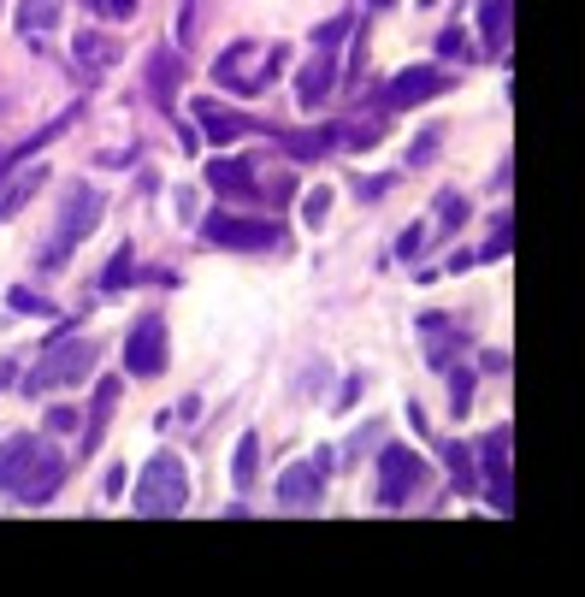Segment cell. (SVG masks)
Masks as SVG:
<instances>
[{"label":"cell","mask_w":585,"mask_h":597,"mask_svg":"<svg viewBox=\"0 0 585 597\" xmlns=\"http://www.w3.org/2000/svg\"><path fill=\"white\" fill-rule=\"evenodd\" d=\"M95 361H101V349L89 343V337H54V343H42V361L24 373V397H48V391H60V385H77L83 373H95Z\"/></svg>","instance_id":"cell-1"},{"label":"cell","mask_w":585,"mask_h":597,"mask_svg":"<svg viewBox=\"0 0 585 597\" xmlns=\"http://www.w3.org/2000/svg\"><path fill=\"white\" fill-rule=\"evenodd\" d=\"M130 503H136V515H148V521H160V515H178L184 503H190V473L178 456H154V462L136 473V491H130Z\"/></svg>","instance_id":"cell-2"},{"label":"cell","mask_w":585,"mask_h":597,"mask_svg":"<svg viewBox=\"0 0 585 597\" xmlns=\"http://www.w3.org/2000/svg\"><path fill=\"white\" fill-rule=\"evenodd\" d=\"M166 349H172L166 320H160V314H142V320L125 332V373L130 379H154V373H166Z\"/></svg>","instance_id":"cell-3"},{"label":"cell","mask_w":585,"mask_h":597,"mask_svg":"<svg viewBox=\"0 0 585 597\" xmlns=\"http://www.w3.org/2000/svg\"><path fill=\"white\" fill-rule=\"evenodd\" d=\"M420 485H426V462H420L408 444H390L385 456H379V503H385V509H402Z\"/></svg>","instance_id":"cell-4"},{"label":"cell","mask_w":585,"mask_h":597,"mask_svg":"<svg viewBox=\"0 0 585 597\" xmlns=\"http://www.w3.org/2000/svg\"><path fill=\"white\" fill-rule=\"evenodd\" d=\"M201 237L219 243V249H272V243H278V225L243 219V213H213V219H201Z\"/></svg>","instance_id":"cell-5"},{"label":"cell","mask_w":585,"mask_h":597,"mask_svg":"<svg viewBox=\"0 0 585 597\" xmlns=\"http://www.w3.org/2000/svg\"><path fill=\"white\" fill-rule=\"evenodd\" d=\"M48 456H54V444H48V438H36V432L6 438V444H0V491H6V497H18V485L48 462Z\"/></svg>","instance_id":"cell-6"},{"label":"cell","mask_w":585,"mask_h":597,"mask_svg":"<svg viewBox=\"0 0 585 597\" xmlns=\"http://www.w3.org/2000/svg\"><path fill=\"white\" fill-rule=\"evenodd\" d=\"M450 89V71L444 66H408V71H396L390 77V89H385V107L396 113H408V107H420V101H432V95H444Z\"/></svg>","instance_id":"cell-7"},{"label":"cell","mask_w":585,"mask_h":597,"mask_svg":"<svg viewBox=\"0 0 585 597\" xmlns=\"http://www.w3.org/2000/svg\"><path fill=\"white\" fill-rule=\"evenodd\" d=\"M71 60H77V71H83V83H101L107 71L119 66V36L77 30V36H71Z\"/></svg>","instance_id":"cell-8"},{"label":"cell","mask_w":585,"mask_h":597,"mask_svg":"<svg viewBox=\"0 0 585 597\" xmlns=\"http://www.w3.org/2000/svg\"><path fill=\"white\" fill-rule=\"evenodd\" d=\"M113 408H119V373H107V379L95 385L89 420H83V444H77V462H89V456L107 444V420H113Z\"/></svg>","instance_id":"cell-9"},{"label":"cell","mask_w":585,"mask_h":597,"mask_svg":"<svg viewBox=\"0 0 585 597\" xmlns=\"http://www.w3.org/2000/svg\"><path fill=\"white\" fill-rule=\"evenodd\" d=\"M101 213H107L101 190H89V184H71V196H65V213H60V237H65V243H83V237L101 225Z\"/></svg>","instance_id":"cell-10"},{"label":"cell","mask_w":585,"mask_h":597,"mask_svg":"<svg viewBox=\"0 0 585 597\" xmlns=\"http://www.w3.org/2000/svg\"><path fill=\"white\" fill-rule=\"evenodd\" d=\"M42 184H48V166H42V160H30V166H24V160H12V166L0 172V219H12L24 201L42 190Z\"/></svg>","instance_id":"cell-11"},{"label":"cell","mask_w":585,"mask_h":597,"mask_svg":"<svg viewBox=\"0 0 585 597\" xmlns=\"http://www.w3.org/2000/svg\"><path fill=\"white\" fill-rule=\"evenodd\" d=\"M195 125H201V136L213 142V148H225V142H237V136H249V119L243 113H231V107H219L213 95H201V101H190Z\"/></svg>","instance_id":"cell-12"},{"label":"cell","mask_w":585,"mask_h":597,"mask_svg":"<svg viewBox=\"0 0 585 597\" xmlns=\"http://www.w3.org/2000/svg\"><path fill=\"white\" fill-rule=\"evenodd\" d=\"M320 491H325V473L314 462H296V467L278 473V503H284V509H314Z\"/></svg>","instance_id":"cell-13"},{"label":"cell","mask_w":585,"mask_h":597,"mask_svg":"<svg viewBox=\"0 0 585 597\" xmlns=\"http://www.w3.org/2000/svg\"><path fill=\"white\" fill-rule=\"evenodd\" d=\"M178 89H184V48H154L148 54V95L160 107H172Z\"/></svg>","instance_id":"cell-14"},{"label":"cell","mask_w":585,"mask_h":597,"mask_svg":"<svg viewBox=\"0 0 585 597\" xmlns=\"http://www.w3.org/2000/svg\"><path fill=\"white\" fill-rule=\"evenodd\" d=\"M65 473H71V462L54 450L48 462H42L30 479H24V485H18V497H12V503H24V509H42V503H54V491L65 485Z\"/></svg>","instance_id":"cell-15"},{"label":"cell","mask_w":585,"mask_h":597,"mask_svg":"<svg viewBox=\"0 0 585 597\" xmlns=\"http://www.w3.org/2000/svg\"><path fill=\"white\" fill-rule=\"evenodd\" d=\"M249 60H255V42H231V48L219 54L213 77H219L225 89H237V95H260V77H255V71H243Z\"/></svg>","instance_id":"cell-16"},{"label":"cell","mask_w":585,"mask_h":597,"mask_svg":"<svg viewBox=\"0 0 585 597\" xmlns=\"http://www.w3.org/2000/svg\"><path fill=\"white\" fill-rule=\"evenodd\" d=\"M207 190L213 196H255V166L249 160H207Z\"/></svg>","instance_id":"cell-17"},{"label":"cell","mask_w":585,"mask_h":597,"mask_svg":"<svg viewBox=\"0 0 585 597\" xmlns=\"http://www.w3.org/2000/svg\"><path fill=\"white\" fill-rule=\"evenodd\" d=\"M331 83H337V60L320 48L308 66L296 71V101H302V107H320L325 95H331Z\"/></svg>","instance_id":"cell-18"},{"label":"cell","mask_w":585,"mask_h":597,"mask_svg":"<svg viewBox=\"0 0 585 597\" xmlns=\"http://www.w3.org/2000/svg\"><path fill=\"white\" fill-rule=\"evenodd\" d=\"M509 12H515V0H479V24H485L491 54H509Z\"/></svg>","instance_id":"cell-19"},{"label":"cell","mask_w":585,"mask_h":597,"mask_svg":"<svg viewBox=\"0 0 585 597\" xmlns=\"http://www.w3.org/2000/svg\"><path fill=\"white\" fill-rule=\"evenodd\" d=\"M60 6L65 0H18V36L30 30V36H48L54 24H60Z\"/></svg>","instance_id":"cell-20"},{"label":"cell","mask_w":585,"mask_h":597,"mask_svg":"<svg viewBox=\"0 0 585 597\" xmlns=\"http://www.w3.org/2000/svg\"><path fill=\"white\" fill-rule=\"evenodd\" d=\"M260 473V432H249L243 444H237V456H231V479H237V491H249Z\"/></svg>","instance_id":"cell-21"},{"label":"cell","mask_w":585,"mask_h":597,"mask_svg":"<svg viewBox=\"0 0 585 597\" xmlns=\"http://www.w3.org/2000/svg\"><path fill=\"white\" fill-rule=\"evenodd\" d=\"M130 278H136V255H130V249H119V255L107 261V272H101V290H125Z\"/></svg>","instance_id":"cell-22"},{"label":"cell","mask_w":585,"mask_h":597,"mask_svg":"<svg viewBox=\"0 0 585 597\" xmlns=\"http://www.w3.org/2000/svg\"><path fill=\"white\" fill-rule=\"evenodd\" d=\"M337 136L343 131H314V136H290V154H296V160H320L325 148H331V142H337Z\"/></svg>","instance_id":"cell-23"},{"label":"cell","mask_w":585,"mask_h":597,"mask_svg":"<svg viewBox=\"0 0 585 597\" xmlns=\"http://www.w3.org/2000/svg\"><path fill=\"white\" fill-rule=\"evenodd\" d=\"M6 308H12V314H54V302H42V296H36V290H24V284H12V290H6Z\"/></svg>","instance_id":"cell-24"},{"label":"cell","mask_w":585,"mask_h":597,"mask_svg":"<svg viewBox=\"0 0 585 597\" xmlns=\"http://www.w3.org/2000/svg\"><path fill=\"white\" fill-rule=\"evenodd\" d=\"M509 231H515V225H509V213H497L491 243H485V255H479V261H503V255H509Z\"/></svg>","instance_id":"cell-25"},{"label":"cell","mask_w":585,"mask_h":597,"mask_svg":"<svg viewBox=\"0 0 585 597\" xmlns=\"http://www.w3.org/2000/svg\"><path fill=\"white\" fill-rule=\"evenodd\" d=\"M461 219H467V201L455 196V190H444V196H438V225H444V231H455Z\"/></svg>","instance_id":"cell-26"},{"label":"cell","mask_w":585,"mask_h":597,"mask_svg":"<svg viewBox=\"0 0 585 597\" xmlns=\"http://www.w3.org/2000/svg\"><path fill=\"white\" fill-rule=\"evenodd\" d=\"M355 30V18H325L320 30H314V48H331V42H343Z\"/></svg>","instance_id":"cell-27"},{"label":"cell","mask_w":585,"mask_h":597,"mask_svg":"<svg viewBox=\"0 0 585 597\" xmlns=\"http://www.w3.org/2000/svg\"><path fill=\"white\" fill-rule=\"evenodd\" d=\"M325 207H331V190H308V201H302V219H308V225H325Z\"/></svg>","instance_id":"cell-28"},{"label":"cell","mask_w":585,"mask_h":597,"mask_svg":"<svg viewBox=\"0 0 585 597\" xmlns=\"http://www.w3.org/2000/svg\"><path fill=\"white\" fill-rule=\"evenodd\" d=\"M432 154H438V131H420L414 136V148H408V166H426Z\"/></svg>","instance_id":"cell-29"},{"label":"cell","mask_w":585,"mask_h":597,"mask_svg":"<svg viewBox=\"0 0 585 597\" xmlns=\"http://www.w3.org/2000/svg\"><path fill=\"white\" fill-rule=\"evenodd\" d=\"M195 42V0H184L178 6V48H190Z\"/></svg>","instance_id":"cell-30"},{"label":"cell","mask_w":585,"mask_h":597,"mask_svg":"<svg viewBox=\"0 0 585 597\" xmlns=\"http://www.w3.org/2000/svg\"><path fill=\"white\" fill-rule=\"evenodd\" d=\"M48 432H77V408H48Z\"/></svg>","instance_id":"cell-31"},{"label":"cell","mask_w":585,"mask_h":597,"mask_svg":"<svg viewBox=\"0 0 585 597\" xmlns=\"http://www.w3.org/2000/svg\"><path fill=\"white\" fill-rule=\"evenodd\" d=\"M420 243H426V231H420V225H408V231L396 237V255H402V261H414V249H420Z\"/></svg>","instance_id":"cell-32"},{"label":"cell","mask_w":585,"mask_h":597,"mask_svg":"<svg viewBox=\"0 0 585 597\" xmlns=\"http://www.w3.org/2000/svg\"><path fill=\"white\" fill-rule=\"evenodd\" d=\"M379 432H385V426H379V420H367V426H361V432L349 438V462H355V456H361V450H367V444H373Z\"/></svg>","instance_id":"cell-33"},{"label":"cell","mask_w":585,"mask_h":597,"mask_svg":"<svg viewBox=\"0 0 585 597\" xmlns=\"http://www.w3.org/2000/svg\"><path fill=\"white\" fill-rule=\"evenodd\" d=\"M450 391H455V397H450V414H467V402H473V397H467V391H473V385H467V373H455Z\"/></svg>","instance_id":"cell-34"},{"label":"cell","mask_w":585,"mask_h":597,"mask_svg":"<svg viewBox=\"0 0 585 597\" xmlns=\"http://www.w3.org/2000/svg\"><path fill=\"white\" fill-rule=\"evenodd\" d=\"M284 60H290V48H272V54H266V66H260V89H266V83L284 71Z\"/></svg>","instance_id":"cell-35"},{"label":"cell","mask_w":585,"mask_h":597,"mask_svg":"<svg viewBox=\"0 0 585 597\" xmlns=\"http://www.w3.org/2000/svg\"><path fill=\"white\" fill-rule=\"evenodd\" d=\"M125 485H130L125 467H107V497H113V503H119V491H125Z\"/></svg>","instance_id":"cell-36"},{"label":"cell","mask_w":585,"mask_h":597,"mask_svg":"<svg viewBox=\"0 0 585 597\" xmlns=\"http://www.w3.org/2000/svg\"><path fill=\"white\" fill-rule=\"evenodd\" d=\"M379 131H385V125H361V131H349V142H355V148H373Z\"/></svg>","instance_id":"cell-37"},{"label":"cell","mask_w":585,"mask_h":597,"mask_svg":"<svg viewBox=\"0 0 585 597\" xmlns=\"http://www.w3.org/2000/svg\"><path fill=\"white\" fill-rule=\"evenodd\" d=\"M438 54H444V60H450V54H461V30H444V36H438Z\"/></svg>","instance_id":"cell-38"},{"label":"cell","mask_w":585,"mask_h":597,"mask_svg":"<svg viewBox=\"0 0 585 597\" xmlns=\"http://www.w3.org/2000/svg\"><path fill=\"white\" fill-rule=\"evenodd\" d=\"M107 12H113V18H130V12H136V0H107Z\"/></svg>","instance_id":"cell-39"},{"label":"cell","mask_w":585,"mask_h":597,"mask_svg":"<svg viewBox=\"0 0 585 597\" xmlns=\"http://www.w3.org/2000/svg\"><path fill=\"white\" fill-rule=\"evenodd\" d=\"M367 6H373V12H385V6H396V0H367Z\"/></svg>","instance_id":"cell-40"}]
</instances>
